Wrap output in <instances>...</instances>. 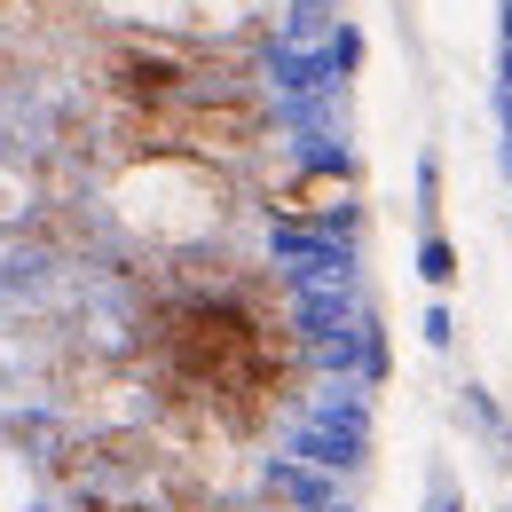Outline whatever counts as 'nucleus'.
<instances>
[{
	"instance_id": "7ed1b4c3",
	"label": "nucleus",
	"mask_w": 512,
	"mask_h": 512,
	"mask_svg": "<svg viewBox=\"0 0 512 512\" xmlns=\"http://www.w3.org/2000/svg\"><path fill=\"white\" fill-rule=\"evenodd\" d=\"M418 276H426V284H434V292H442V284H457V245H449L442 229H434V237H426V245H418Z\"/></svg>"
},
{
	"instance_id": "f03ea898",
	"label": "nucleus",
	"mask_w": 512,
	"mask_h": 512,
	"mask_svg": "<svg viewBox=\"0 0 512 512\" xmlns=\"http://www.w3.org/2000/svg\"><path fill=\"white\" fill-rule=\"evenodd\" d=\"M292 449L308 457V465H363V410L355 402H323V418H308L300 434H292Z\"/></svg>"
},
{
	"instance_id": "f257e3e1",
	"label": "nucleus",
	"mask_w": 512,
	"mask_h": 512,
	"mask_svg": "<svg viewBox=\"0 0 512 512\" xmlns=\"http://www.w3.org/2000/svg\"><path fill=\"white\" fill-rule=\"evenodd\" d=\"M158 355H166V371L182 386V402H205V410H221V418H237V426H253L260 410H268V394L284 386L276 331H268L253 308L213 300V292L174 300V308L158 316Z\"/></svg>"
},
{
	"instance_id": "20e7f679",
	"label": "nucleus",
	"mask_w": 512,
	"mask_h": 512,
	"mask_svg": "<svg viewBox=\"0 0 512 512\" xmlns=\"http://www.w3.org/2000/svg\"><path fill=\"white\" fill-rule=\"evenodd\" d=\"M426 339H434V347H449V339H457V323H449V308H426Z\"/></svg>"
},
{
	"instance_id": "39448f33",
	"label": "nucleus",
	"mask_w": 512,
	"mask_h": 512,
	"mask_svg": "<svg viewBox=\"0 0 512 512\" xmlns=\"http://www.w3.org/2000/svg\"><path fill=\"white\" fill-rule=\"evenodd\" d=\"M434 512H457V489H449V481H434Z\"/></svg>"
}]
</instances>
